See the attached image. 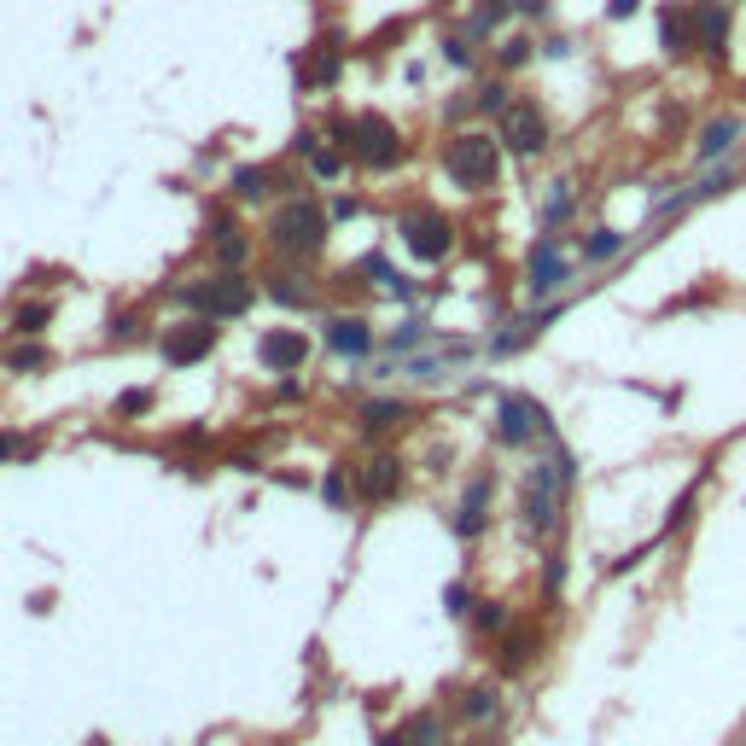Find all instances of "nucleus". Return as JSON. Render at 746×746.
Returning <instances> with one entry per match:
<instances>
[{
	"mask_svg": "<svg viewBox=\"0 0 746 746\" xmlns=\"http://www.w3.org/2000/svg\"><path fill=\"white\" fill-rule=\"evenodd\" d=\"M327 344L339 350V356H368L373 350V327L362 315H333L327 321Z\"/></svg>",
	"mask_w": 746,
	"mask_h": 746,
	"instance_id": "obj_17",
	"label": "nucleus"
},
{
	"mask_svg": "<svg viewBox=\"0 0 746 746\" xmlns=\"http://www.w3.org/2000/svg\"><path fill=\"white\" fill-rule=\"evenodd\" d=\"M327 502H344V473H339V467L327 473Z\"/></svg>",
	"mask_w": 746,
	"mask_h": 746,
	"instance_id": "obj_39",
	"label": "nucleus"
},
{
	"mask_svg": "<svg viewBox=\"0 0 746 746\" xmlns=\"http://www.w3.org/2000/svg\"><path fill=\"white\" fill-rule=\"evenodd\" d=\"M257 362L269 373H292L309 362V339L298 333V327H274V333H263L257 339Z\"/></svg>",
	"mask_w": 746,
	"mask_h": 746,
	"instance_id": "obj_10",
	"label": "nucleus"
},
{
	"mask_svg": "<svg viewBox=\"0 0 746 746\" xmlns=\"http://www.w3.org/2000/svg\"><path fill=\"white\" fill-rule=\"evenodd\" d=\"M135 339V315H117V321H111V344H129Z\"/></svg>",
	"mask_w": 746,
	"mask_h": 746,
	"instance_id": "obj_37",
	"label": "nucleus"
},
{
	"mask_svg": "<svg viewBox=\"0 0 746 746\" xmlns=\"http://www.w3.org/2000/svg\"><path fill=\"white\" fill-rule=\"evenodd\" d=\"M461 712L473 717V723H484V717L496 712V688H467V706Z\"/></svg>",
	"mask_w": 746,
	"mask_h": 746,
	"instance_id": "obj_30",
	"label": "nucleus"
},
{
	"mask_svg": "<svg viewBox=\"0 0 746 746\" xmlns=\"http://www.w3.org/2000/svg\"><path fill=\"white\" fill-rule=\"evenodd\" d=\"M269 298H280V304H315V286H309L304 274H269Z\"/></svg>",
	"mask_w": 746,
	"mask_h": 746,
	"instance_id": "obj_21",
	"label": "nucleus"
},
{
	"mask_svg": "<svg viewBox=\"0 0 746 746\" xmlns=\"http://www.w3.org/2000/svg\"><path fill=\"white\" fill-rule=\"evenodd\" d=\"M6 368H12V373H35V368H47V350H35V344H30V350H12V362H6Z\"/></svg>",
	"mask_w": 746,
	"mask_h": 746,
	"instance_id": "obj_32",
	"label": "nucleus"
},
{
	"mask_svg": "<svg viewBox=\"0 0 746 746\" xmlns=\"http://www.w3.org/2000/svg\"><path fill=\"white\" fill-rule=\"evenodd\" d=\"M508 12H519V0H478V12H473V35H490Z\"/></svg>",
	"mask_w": 746,
	"mask_h": 746,
	"instance_id": "obj_25",
	"label": "nucleus"
},
{
	"mask_svg": "<svg viewBox=\"0 0 746 746\" xmlns=\"http://www.w3.org/2000/svg\"><path fill=\"white\" fill-rule=\"evenodd\" d=\"M356 210H362V204H356V199H333V216H339V222H350Z\"/></svg>",
	"mask_w": 746,
	"mask_h": 746,
	"instance_id": "obj_40",
	"label": "nucleus"
},
{
	"mask_svg": "<svg viewBox=\"0 0 746 746\" xmlns=\"http://www.w3.org/2000/svg\"><path fill=\"white\" fill-rule=\"evenodd\" d=\"M216 339H222V327L210 315H193V321H181V327L164 333V362L170 368H193V362H204L216 350Z\"/></svg>",
	"mask_w": 746,
	"mask_h": 746,
	"instance_id": "obj_8",
	"label": "nucleus"
},
{
	"mask_svg": "<svg viewBox=\"0 0 746 746\" xmlns=\"http://www.w3.org/2000/svg\"><path fill=\"white\" fill-rule=\"evenodd\" d=\"M443 175L455 181V187H467V193H484V187H496V175H502V140L478 135H455L443 146Z\"/></svg>",
	"mask_w": 746,
	"mask_h": 746,
	"instance_id": "obj_1",
	"label": "nucleus"
},
{
	"mask_svg": "<svg viewBox=\"0 0 746 746\" xmlns=\"http://www.w3.org/2000/svg\"><path fill=\"white\" fill-rule=\"evenodd\" d=\"M537 432H548V414L537 397H502L496 408V438L502 443H531Z\"/></svg>",
	"mask_w": 746,
	"mask_h": 746,
	"instance_id": "obj_9",
	"label": "nucleus"
},
{
	"mask_svg": "<svg viewBox=\"0 0 746 746\" xmlns=\"http://www.w3.org/2000/svg\"><path fill=\"white\" fill-rule=\"evenodd\" d=\"M560 280H566V257H560L554 239H543V245L531 251V263H525V286H531V298H548Z\"/></svg>",
	"mask_w": 746,
	"mask_h": 746,
	"instance_id": "obj_15",
	"label": "nucleus"
},
{
	"mask_svg": "<svg viewBox=\"0 0 746 746\" xmlns=\"http://www.w3.org/2000/svg\"><path fill=\"white\" fill-rule=\"evenodd\" d=\"M508 82H478L473 88V111H484V117H490V111H496V117H502V111H508Z\"/></svg>",
	"mask_w": 746,
	"mask_h": 746,
	"instance_id": "obj_26",
	"label": "nucleus"
},
{
	"mask_svg": "<svg viewBox=\"0 0 746 746\" xmlns=\"http://www.w3.org/2000/svg\"><path fill=\"white\" fill-rule=\"evenodd\" d=\"M490 490H496V484H490V473L467 484V496H461V513H455V537H461V543L484 537V525H490Z\"/></svg>",
	"mask_w": 746,
	"mask_h": 746,
	"instance_id": "obj_14",
	"label": "nucleus"
},
{
	"mask_svg": "<svg viewBox=\"0 0 746 746\" xmlns=\"http://www.w3.org/2000/svg\"><path fill=\"white\" fill-rule=\"evenodd\" d=\"M618 251H624V234H612V228H595L583 239V263H612Z\"/></svg>",
	"mask_w": 746,
	"mask_h": 746,
	"instance_id": "obj_22",
	"label": "nucleus"
},
{
	"mask_svg": "<svg viewBox=\"0 0 746 746\" xmlns=\"http://www.w3.org/2000/svg\"><path fill=\"white\" fill-rule=\"evenodd\" d=\"M181 304H193L210 321H234V315H245V309L257 304V280H245V274H210L199 286H181Z\"/></svg>",
	"mask_w": 746,
	"mask_h": 746,
	"instance_id": "obj_5",
	"label": "nucleus"
},
{
	"mask_svg": "<svg viewBox=\"0 0 746 746\" xmlns=\"http://www.w3.org/2000/svg\"><path fill=\"white\" fill-rule=\"evenodd\" d=\"M473 746H490V741H473Z\"/></svg>",
	"mask_w": 746,
	"mask_h": 746,
	"instance_id": "obj_41",
	"label": "nucleus"
},
{
	"mask_svg": "<svg viewBox=\"0 0 746 746\" xmlns=\"http://www.w3.org/2000/svg\"><path fill=\"white\" fill-rule=\"evenodd\" d=\"M350 158L362 164V170H397L403 164V129L391 123V117H379V111H362V117H350Z\"/></svg>",
	"mask_w": 746,
	"mask_h": 746,
	"instance_id": "obj_3",
	"label": "nucleus"
},
{
	"mask_svg": "<svg viewBox=\"0 0 746 746\" xmlns=\"http://www.w3.org/2000/svg\"><path fill=\"white\" fill-rule=\"evenodd\" d=\"M496 140H502L508 152H519V158L543 152V146H548V117L537 111V100H513L508 111H502V129H496Z\"/></svg>",
	"mask_w": 746,
	"mask_h": 746,
	"instance_id": "obj_7",
	"label": "nucleus"
},
{
	"mask_svg": "<svg viewBox=\"0 0 746 746\" xmlns=\"http://www.w3.org/2000/svg\"><path fill=\"white\" fill-rule=\"evenodd\" d=\"M443 59L455 70H473V35H449V41H443Z\"/></svg>",
	"mask_w": 746,
	"mask_h": 746,
	"instance_id": "obj_29",
	"label": "nucleus"
},
{
	"mask_svg": "<svg viewBox=\"0 0 746 746\" xmlns=\"http://www.w3.org/2000/svg\"><path fill=\"white\" fill-rule=\"evenodd\" d=\"M274 187H292L280 170H269V164H239L234 170V199L251 204V199H269Z\"/></svg>",
	"mask_w": 746,
	"mask_h": 746,
	"instance_id": "obj_18",
	"label": "nucleus"
},
{
	"mask_svg": "<svg viewBox=\"0 0 746 746\" xmlns=\"http://www.w3.org/2000/svg\"><path fill=\"white\" fill-rule=\"evenodd\" d=\"M508 624V612L496 607V601H484V612H478V630H502Z\"/></svg>",
	"mask_w": 746,
	"mask_h": 746,
	"instance_id": "obj_34",
	"label": "nucleus"
},
{
	"mask_svg": "<svg viewBox=\"0 0 746 746\" xmlns=\"http://www.w3.org/2000/svg\"><path fill=\"white\" fill-rule=\"evenodd\" d=\"M531 653H537V630H531V624L508 630V636H502V647H496L502 671H519V665H531Z\"/></svg>",
	"mask_w": 746,
	"mask_h": 746,
	"instance_id": "obj_19",
	"label": "nucleus"
},
{
	"mask_svg": "<svg viewBox=\"0 0 746 746\" xmlns=\"http://www.w3.org/2000/svg\"><path fill=\"white\" fill-rule=\"evenodd\" d=\"M344 70V47L339 35H327V41H315L309 47V65H304V88H333Z\"/></svg>",
	"mask_w": 746,
	"mask_h": 746,
	"instance_id": "obj_16",
	"label": "nucleus"
},
{
	"mask_svg": "<svg viewBox=\"0 0 746 746\" xmlns=\"http://www.w3.org/2000/svg\"><path fill=\"white\" fill-rule=\"evenodd\" d=\"M572 490V455L560 449L548 467H531V478H525V525L543 537V531H554V519H560V496Z\"/></svg>",
	"mask_w": 746,
	"mask_h": 746,
	"instance_id": "obj_2",
	"label": "nucleus"
},
{
	"mask_svg": "<svg viewBox=\"0 0 746 746\" xmlns=\"http://www.w3.org/2000/svg\"><path fill=\"white\" fill-rule=\"evenodd\" d=\"M741 135V117H712L706 129H700V158H717V152H729Z\"/></svg>",
	"mask_w": 746,
	"mask_h": 746,
	"instance_id": "obj_20",
	"label": "nucleus"
},
{
	"mask_svg": "<svg viewBox=\"0 0 746 746\" xmlns=\"http://www.w3.org/2000/svg\"><path fill=\"white\" fill-rule=\"evenodd\" d=\"M659 47H665V59L700 53V41H694V6H659Z\"/></svg>",
	"mask_w": 746,
	"mask_h": 746,
	"instance_id": "obj_13",
	"label": "nucleus"
},
{
	"mask_svg": "<svg viewBox=\"0 0 746 746\" xmlns=\"http://www.w3.org/2000/svg\"><path fill=\"white\" fill-rule=\"evenodd\" d=\"M269 245L286 251V257H315V251L327 245V216H321L315 204H304V199L280 204L274 222H269Z\"/></svg>",
	"mask_w": 746,
	"mask_h": 746,
	"instance_id": "obj_4",
	"label": "nucleus"
},
{
	"mask_svg": "<svg viewBox=\"0 0 746 746\" xmlns=\"http://www.w3.org/2000/svg\"><path fill=\"white\" fill-rule=\"evenodd\" d=\"M403 741H408V746H443V723H438L432 712L408 717V723H403Z\"/></svg>",
	"mask_w": 746,
	"mask_h": 746,
	"instance_id": "obj_23",
	"label": "nucleus"
},
{
	"mask_svg": "<svg viewBox=\"0 0 746 746\" xmlns=\"http://www.w3.org/2000/svg\"><path fill=\"white\" fill-rule=\"evenodd\" d=\"M47 321H53V304H30V309L12 315V333H41Z\"/></svg>",
	"mask_w": 746,
	"mask_h": 746,
	"instance_id": "obj_28",
	"label": "nucleus"
},
{
	"mask_svg": "<svg viewBox=\"0 0 746 746\" xmlns=\"http://www.w3.org/2000/svg\"><path fill=\"white\" fill-rule=\"evenodd\" d=\"M344 164H350V152H339V146H315V152H309V170L321 175V181L344 175Z\"/></svg>",
	"mask_w": 746,
	"mask_h": 746,
	"instance_id": "obj_27",
	"label": "nucleus"
},
{
	"mask_svg": "<svg viewBox=\"0 0 746 746\" xmlns=\"http://www.w3.org/2000/svg\"><path fill=\"white\" fill-rule=\"evenodd\" d=\"M642 12V0H607V18L612 24H624V18H636Z\"/></svg>",
	"mask_w": 746,
	"mask_h": 746,
	"instance_id": "obj_35",
	"label": "nucleus"
},
{
	"mask_svg": "<svg viewBox=\"0 0 746 746\" xmlns=\"http://www.w3.org/2000/svg\"><path fill=\"white\" fill-rule=\"evenodd\" d=\"M694 6V41H700V53H712V59H723L729 53V0H688Z\"/></svg>",
	"mask_w": 746,
	"mask_h": 746,
	"instance_id": "obj_11",
	"label": "nucleus"
},
{
	"mask_svg": "<svg viewBox=\"0 0 746 746\" xmlns=\"http://www.w3.org/2000/svg\"><path fill=\"white\" fill-rule=\"evenodd\" d=\"M496 59H502V70L531 65V41H525V35H513V41H502V53H496Z\"/></svg>",
	"mask_w": 746,
	"mask_h": 746,
	"instance_id": "obj_31",
	"label": "nucleus"
},
{
	"mask_svg": "<svg viewBox=\"0 0 746 746\" xmlns=\"http://www.w3.org/2000/svg\"><path fill=\"white\" fill-rule=\"evenodd\" d=\"M152 408V391H129L123 403H117V414H146Z\"/></svg>",
	"mask_w": 746,
	"mask_h": 746,
	"instance_id": "obj_36",
	"label": "nucleus"
},
{
	"mask_svg": "<svg viewBox=\"0 0 746 746\" xmlns=\"http://www.w3.org/2000/svg\"><path fill=\"white\" fill-rule=\"evenodd\" d=\"M403 420H408V403H368V408H362V426H368V432L403 426Z\"/></svg>",
	"mask_w": 746,
	"mask_h": 746,
	"instance_id": "obj_24",
	"label": "nucleus"
},
{
	"mask_svg": "<svg viewBox=\"0 0 746 746\" xmlns=\"http://www.w3.org/2000/svg\"><path fill=\"white\" fill-rule=\"evenodd\" d=\"M397 234H403V245L420 263H443L449 245H455V222L443 216L438 204H408L403 216H397Z\"/></svg>",
	"mask_w": 746,
	"mask_h": 746,
	"instance_id": "obj_6",
	"label": "nucleus"
},
{
	"mask_svg": "<svg viewBox=\"0 0 746 746\" xmlns=\"http://www.w3.org/2000/svg\"><path fill=\"white\" fill-rule=\"evenodd\" d=\"M356 490H362L368 502H391V496L403 490V461H397V455H368V461L356 467Z\"/></svg>",
	"mask_w": 746,
	"mask_h": 746,
	"instance_id": "obj_12",
	"label": "nucleus"
},
{
	"mask_svg": "<svg viewBox=\"0 0 746 746\" xmlns=\"http://www.w3.org/2000/svg\"><path fill=\"white\" fill-rule=\"evenodd\" d=\"M12 455H24V438H18V432H0V461H12Z\"/></svg>",
	"mask_w": 746,
	"mask_h": 746,
	"instance_id": "obj_38",
	"label": "nucleus"
},
{
	"mask_svg": "<svg viewBox=\"0 0 746 746\" xmlns=\"http://www.w3.org/2000/svg\"><path fill=\"white\" fill-rule=\"evenodd\" d=\"M443 601H449V612H455V618H461V612H473V595H467V583H449V589H443Z\"/></svg>",
	"mask_w": 746,
	"mask_h": 746,
	"instance_id": "obj_33",
	"label": "nucleus"
}]
</instances>
